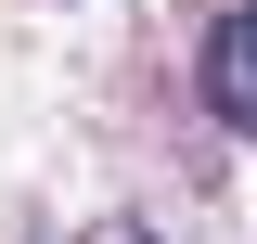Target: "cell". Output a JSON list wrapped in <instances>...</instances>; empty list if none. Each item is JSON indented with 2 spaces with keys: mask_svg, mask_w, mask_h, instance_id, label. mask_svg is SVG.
Returning a JSON list of instances; mask_svg holds the SVG:
<instances>
[{
  "mask_svg": "<svg viewBox=\"0 0 257 244\" xmlns=\"http://www.w3.org/2000/svg\"><path fill=\"white\" fill-rule=\"evenodd\" d=\"M206 90H219V116L257 142V13H231V26H219V52H206Z\"/></svg>",
  "mask_w": 257,
  "mask_h": 244,
  "instance_id": "obj_1",
  "label": "cell"
}]
</instances>
